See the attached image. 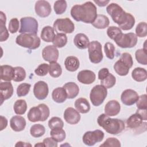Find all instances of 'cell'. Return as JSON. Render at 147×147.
Masks as SVG:
<instances>
[{"mask_svg": "<svg viewBox=\"0 0 147 147\" xmlns=\"http://www.w3.org/2000/svg\"><path fill=\"white\" fill-rule=\"evenodd\" d=\"M107 13L113 21L118 25L119 28L123 30L132 29L135 24V18L130 14L125 11L117 3H111L106 7Z\"/></svg>", "mask_w": 147, "mask_h": 147, "instance_id": "cell-1", "label": "cell"}, {"mask_svg": "<svg viewBox=\"0 0 147 147\" xmlns=\"http://www.w3.org/2000/svg\"><path fill=\"white\" fill-rule=\"evenodd\" d=\"M71 15L76 21L92 24L98 15L96 7L90 1L82 5H75L71 9Z\"/></svg>", "mask_w": 147, "mask_h": 147, "instance_id": "cell-2", "label": "cell"}, {"mask_svg": "<svg viewBox=\"0 0 147 147\" xmlns=\"http://www.w3.org/2000/svg\"><path fill=\"white\" fill-rule=\"evenodd\" d=\"M99 126L102 127L109 134L117 135L121 133L125 129L124 122L118 118H111L105 114H100L97 119Z\"/></svg>", "mask_w": 147, "mask_h": 147, "instance_id": "cell-3", "label": "cell"}, {"mask_svg": "<svg viewBox=\"0 0 147 147\" xmlns=\"http://www.w3.org/2000/svg\"><path fill=\"white\" fill-rule=\"evenodd\" d=\"M16 42L22 47L36 49L40 47L41 40L36 34L21 33L16 37Z\"/></svg>", "mask_w": 147, "mask_h": 147, "instance_id": "cell-4", "label": "cell"}, {"mask_svg": "<svg viewBox=\"0 0 147 147\" xmlns=\"http://www.w3.org/2000/svg\"><path fill=\"white\" fill-rule=\"evenodd\" d=\"M107 95V88L101 84H98L95 86L91 90L90 99L94 106H99L103 102Z\"/></svg>", "mask_w": 147, "mask_h": 147, "instance_id": "cell-5", "label": "cell"}, {"mask_svg": "<svg viewBox=\"0 0 147 147\" xmlns=\"http://www.w3.org/2000/svg\"><path fill=\"white\" fill-rule=\"evenodd\" d=\"M114 41L117 45L122 48H131L136 46L137 43V37L133 33H121Z\"/></svg>", "mask_w": 147, "mask_h": 147, "instance_id": "cell-6", "label": "cell"}, {"mask_svg": "<svg viewBox=\"0 0 147 147\" xmlns=\"http://www.w3.org/2000/svg\"><path fill=\"white\" fill-rule=\"evenodd\" d=\"M38 31L37 21L32 17H25L20 19L19 33L36 34Z\"/></svg>", "mask_w": 147, "mask_h": 147, "instance_id": "cell-7", "label": "cell"}, {"mask_svg": "<svg viewBox=\"0 0 147 147\" xmlns=\"http://www.w3.org/2000/svg\"><path fill=\"white\" fill-rule=\"evenodd\" d=\"M88 52L90 61L94 64L100 63L103 57L101 44L98 41H92L89 43Z\"/></svg>", "mask_w": 147, "mask_h": 147, "instance_id": "cell-8", "label": "cell"}, {"mask_svg": "<svg viewBox=\"0 0 147 147\" xmlns=\"http://www.w3.org/2000/svg\"><path fill=\"white\" fill-rule=\"evenodd\" d=\"M53 28L57 33H72L74 31L75 25L68 18H58L54 22Z\"/></svg>", "mask_w": 147, "mask_h": 147, "instance_id": "cell-9", "label": "cell"}, {"mask_svg": "<svg viewBox=\"0 0 147 147\" xmlns=\"http://www.w3.org/2000/svg\"><path fill=\"white\" fill-rule=\"evenodd\" d=\"M104 133L100 130L86 131L82 138L83 143L87 146H93L96 143L101 142L104 138Z\"/></svg>", "mask_w": 147, "mask_h": 147, "instance_id": "cell-10", "label": "cell"}, {"mask_svg": "<svg viewBox=\"0 0 147 147\" xmlns=\"http://www.w3.org/2000/svg\"><path fill=\"white\" fill-rule=\"evenodd\" d=\"M49 92L48 86L44 81H38L36 83L33 87V94L34 96L38 100L45 99Z\"/></svg>", "mask_w": 147, "mask_h": 147, "instance_id": "cell-11", "label": "cell"}, {"mask_svg": "<svg viewBox=\"0 0 147 147\" xmlns=\"http://www.w3.org/2000/svg\"><path fill=\"white\" fill-rule=\"evenodd\" d=\"M34 10L36 13L39 17L42 18L49 16L52 11L49 3L44 0L37 1L35 3Z\"/></svg>", "mask_w": 147, "mask_h": 147, "instance_id": "cell-12", "label": "cell"}, {"mask_svg": "<svg viewBox=\"0 0 147 147\" xmlns=\"http://www.w3.org/2000/svg\"><path fill=\"white\" fill-rule=\"evenodd\" d=\"M59 51L54 45L46 46L42 51V58L49 63L56 61L59 58Z\"/></svg>", "mask_w": 147, "mask_h": 147, "instance_id": "cell-13", "label": "cell"}, {"mask_svg": "<svg viewBox=\"0 0 147 147\" xmlns=\"http://www.w3.org/2000/svg\"><path fill=\"white\" fill-rule=\"evenodd\" d=\"M139 96L137 92L132 89L124 90L121 96V99L123 104L126 106L134 105L138 99Z\"/></svg>", "mask_w": 147, "mask_h": 147, "instance_id": "cell-14", "label": "cell"}, {"mask_svg": "<svg viewBox=\"0 0 147 147\" xmlns=\"http://www.w3.org/2000/svg\"><path fill=\"white\" fill-rule=\"evenodd\" d=\"M64 118L69 124H77L80 120L79 113L73 107L67 108L64 113Z\"/></svg>", "mask_w": 147, "mask_h": 147, "instance_id": "cell-15", "label": "cell"}, {"mask_svg": "<svg viewBox=\"0 0 147 147\" xmlns=\"http://www.w3.org/2000/svg\"><path fill=\"white\" fill-rule=\"evenodd\" d=\"M145 123V122H143L142 117L137 112L131 115L126 121L127 127L135 130L143 127V125Z\"/></svg>", "mask_w": 147, "mask_h": 147, "instance_id": "cell-16", "label": "cell"}, {"mask_svg": "<svg viewBox=\"0 0 147 147\" xmlns=\"http://www.w3.org/2000/svg\"><path fill=\"white\" fill-rule=\"evenodd\" d=\"M14 89L10 82H1L0 83V95L1 105L3 102L11 98L13 95Z\"/></svg>", "mask_w": 147, "mask_h": 147, "instance_id": "cell-17", "label": "cell"}, {"mask_svg": "<svg viewBox=\"0 0 147 147\" xmlns=\"http://www.w3.org/2000/svg\"><path fill=\"white\" fill-rule=\"evenodd\" d=\"M95 74L91 70H82L77 75L78 80L84 84H90L95 80Z\"/></svg>", "mask_w": 147, "mask_h": 147, "instance_id": "cell-18", "label": "cell"}, {"mask_svg": "<svg viewBox=\"0 0 147 147\" xmlns=\"http://www.w3.org/2000/svg\"><path fill=\"white\" fill-rule=\"evenodd\" d=\"M120 110V104L116 100L109 101L105 106V114L108 116H115L119 113Z\"/></svg>", "mask_w": 147, "mask_h": 147, "instance_id": "cell-19", "label": "cell"}, {"mask_svg": "<svg viewBox=\"0 0 147 147\" xmlns=\"http://www.w3.org/2000/svg\"><path fill=\"white\" fill-rule=\"evenodd\" d=\"M10 125L14 131H21L24 130L26 126V121L22 116L15 115L10 119Z\"/></svg>", "mask_w": 147, "mask_h": 147, "instance_id": "cell-20", "label": "cell"}, {"mask_svg": "<svg viewBox=\"0 0 147 147\" xmlns=\"http://www.w3.org/2000/svg\"><path fill=\"white\" fill-rule=\"evenodd\" d=\"M74 42L75 45L80 49H84L88 48L90 43L89 38L84 33H78L75 35Z\"/></svg>", "mask_w": 147, "mask_h": 147, "instance_id": "cell-21", "label": "cell"}, {"mask_svg": "<svg viewBox=\"0 0 147 147\" xmlns=\"http://www.w3.org/2000/svg\"><path fill=\"white\" fill-rule=\"evenodd\" d=\"M14 67L9 65H2L1 66V79L2 80L10 82L14 78Z\"/></svg>", "mask_w": 147, "mask_h": 147, "instance_id": "cell-22", "label": "cell"}, {"mask_svg": "<svg viewBox=\"0 0 147 147\" xmlns=\"http://www.w3.org/2000/svg\"><path fill=\"white\" fill-rule=\"evenodd\" d=\"M67 93V98L73 99L75 98L79 92V86L74 82H68L63 85V87Z\"/></svg>", "mask_w": 147, "mask_h": 147, "instance_id": "cell-23", "label": "cell"}, {"mask_svg": "<svg viewBox=\"0 0 147 147\" xmlns=\"http://www.w3.org/2000/svg\"><path fill=\"white\" fill-rule=\"evenodd\" d=\"M75 107L79 113L82 114L87 113L90 110V105L88 101L84 98L77 99L75 102Z\"/></svg>", "mask_w": 147, "mask_h": 147, "instance_id": "cell-24", "label": "cell"}, {"mask_svg": "<svg viewBox=\"0 0 147 147\" xmlns=\"http://www.w3.org/2000/svg\"><path fill=\"white\" fill-rule=\"evenodd\" d=\"M64 65L66 69L70 72L76 71L80 66V62L79 59L74 56H68L65 61Z\"/></svg>", "mask_w": 147, "mask_h": 147, "instance_id": "cell-25", "label": "cell"}, {"mask_svg": "<svg viewBox=\"0 0 147 147\" xmlns=\"http://www.w3.org/2000/svg\"><path fill=\"white\" fill-rule=\"evenodd\" d=\"M53 100L58 103H61L67 99V93L63 87H57L54 89L52 93Z\"/></svg>", "mask_w": 147, "mask_h": 147, "instance_id": "cell-26", "label": "cell"}, {"mask_svg": "<svg viewBox=\"0 0 147 147\" xmlns=\"http://www.w3.org/2000/svg\"><path fill=\"white\" fill-rule=\"evenodd\" d=\"M110 21L108 17L103 14H98L94 21L91 24L95 28L103 29L108 27Z\"/></svg>", "mask_w": 147, "mask_h": 147, "instance_id": "cell-27", "label": "cell"}, {"mask_svg": "<svg viewBox=\"0 0 147 147\" xmlns=\"http://www.w3.org/2000/svg\"><path fill=\"white\" fill-rule=\"evenodd\" d=\"M40 36L43 41L47 42H50L53 41L56 35L53 28L51 26H46L42 28Z\"/></svg>", "mask_w": 147, "mask_h": 147, "instance_id": "cell-28", "label": "cell"}, {"mask_svg": "<svg viewBox=\"0 0 147 147\" xmlns=\"http://www.w3.org/2000/svg\"><path fill=\"white\" fill-rule=\"evenodd\" d=\"M0 18H1L0 41L1 42H3L8 39L9 37V33L6 27V15L2 11H0Z\"/></svg>", "mask_w": 147, "mask_h": 147, "instance_id": "cell-29", "label": "cell"}, {"mask_svg": "<svg viewBox=\"0 0 147 147\" xmlns=\"http://www.w3.org/2000/svg\"><path fill=\"white\" fill-rule=\"evenodd\" d=\"M27 117L28 120L32 122L41 121L42 113L38 106H37L30 108L28 113Z\"/></svg>", "mask_w": 147, "mask_h": 147, "instance_id": "cell-30", "label": "cell"}, {"mask_svg": "<svg viewBox=\"0 0 147 147\" xmlns=\"http://www.w3.org/2000/svg\"><path fill=\"white\" fill-rule=\"evenodd\" d=\"M131 77L137 82H144L147 78V71L143 68H135L131 72Z\"/></svg>", "mask_w": 147, "mask_h": 147, "instance_id": "cell-31", "label": "cell"}, {"mask_svg": "<svg viewBox=\"0 0 147 147\" xmlns=\"http://www.w3.org/2000/svg\"><path fill=\"white\" fill-rule=\"evenodd\" d=\"M114 69L119 76H126L129 71V67L122 62L120 59L117 61L114 64Z\"/></svg>", "mask_w": 147, "mask_h": 147, "instance_id": "cell-32", "label": "cell"}, {"mask_svg": "<svg viewBox=\"0 0 147 147\" xmlns=\"http://www.w3.org/2000/svg\"><path fill=\"white\" fill-rule=\"evenodd\" d=\"M51 137L56 142H62L65 138L66 134L63 128H56L51 129L50 131Z\"/></svg>", "mask_w": 147, "mask_h": 147, "instance_id": "cell-33", "label": "cell"}, {"mask_svg": "<svg viewBox=\"0 0 147 147\" xmlns=\"http://www.w3.org/2000/svg\"><path fill=\"white\" fill-rule=\"evenodd\" d=\"M49 74L53 78L59 77L62 74L61 65L56 61L51 62L49 65Z\"/></svg>", "mask_w": 147, "mask_h": 147, "instance_id": "cell-34", "label": "cell"}, {"mask_svg": "<svg viewBox=\"0 0 147 147\" xmlns=\"http://www.w3.org/2000/svg\"><path fill=\"white\" fill-rule=\"evenodd\" d=\"M53 45L56 48H62L67 43V37L64 33H57L52 41Z\"/></svg>", "mask_w": 147, "mask_h": 147, "instance_id": "cell-35", "label": "cell"}, {"mask_svg": "<svg viewBox=\"0 0 147 147\" xmlns=\"http://www.w3.org/2000/svg\"><path fill=\"white\" fill-rule=\"evenodd\" d=\"M14 111L17 115H22L25 114L27 110V104L25 100L19 99L15 102L13 106Z\"/></svg>", "mask_w": 147, "mask_h": 147, "instance_id": "cell-36", "label": "cell"}, {"mask_svg": "<svg viewBox=\"0 0 147 147\" xmlns=\"http://www.w3.org/2000/svg\"><path fill=\"white\" fill-rule=\"evenodd\" d=\"M45 133V127L41 124H34L30 129V135L33 137H40L42 136Z\"/></svg>", "mask_w": 147, "mask_h": 147, "instance_id": "cell-37", "label": "cell"}, {"mask_svg": "<svg viewBox=\"0 0 147 147\" xmlns=\"http://www.w3.org/2000/svg\"><path fill=\"white\" fill-rule=\"evenodd\" d=\"M135 57L138 63L144 65L147 64V53L146 50L143 48L137 49L135 53Z\"/></svg>", "mask_w": 147, "mask_h": 147, "instance_id": "cell-38", "label": "cell"}, {"mask_svg": "<svg viewBox=\"0 0 147 147\" xmlns=\"http://www.w3.org/2000/svg\"><path fill=\"white\" fill-rule=\"evenodd\" d=\"M67 2L64 0L56 1L53 5L54 11L56 14H61L64 13L67 9Z\"/></svg>", "mask_w": 147, "mask_h": 147, "instance_id": "cell-39", "label": "cell"}, {"mask_svg": "<svg viewBox=\"0 0 147 147\" xmlns=\"http://www.w3.org/2000/svg\"><path fill=\"white\" fill-rule=\"evenodd\" d=\"M14 69V76L13 80L18 82L23 81L26 78V72L24 68L21 67H15Z\"/></svg>", "mask_w": 147, "mask_h": 147, "instance_id": "cell-40", "label": "cell"}, {"mask_svg": "<svg viewBox=\"0 0 147 147\" xmlns=\"http://www.w3.org/2000/svg\"><path fill=\"white\" fill-rule=\"evenodd\" d=\"M115 83L116 78L111 73H109L107 76L100 80L101 85L103 86L106 88H110L113 87L115 84Z\"/></svg>", "mask_w": 147, "mask_h": 147, "instance_id": "cell-41", "label": "cell"}, {"mask_svg": "<svg viewBox=\"0 0 147 147\" xmlns=\"http://www.w3.org/2000/svg\"><path fill=\"white\" fill-rule=\"evenodd\" d=\"M136 35L137 37H144L147 35V24L145 22H140L136 28Z\"/></svg>", "mask_w": 147, "mask_h": 147, "instance_id": "cell-42", "label": "cell"}, {"mask_svg": "<svg viewBox=\"0 0 147 147\" xmlns=\"http://www.w3.org/2000/svg\"><path fill=\"white\" fill-rule=\"evenodd\" d=\"M48 126L51 129L56 128H63L64 126V122L59 117H53L49 120Z\"/></svg>", "mask_w": 147, "mask_h": 147, "instance_id": "cell-43", "label": "cell"}, {"mask_svg": "<svg viewBox=\"0 0 147 147\" xmlns=\"http://www.w3.org/2000/svg\"><path fill=\"white\" fill-rule=\"evenodd\" d=\"M31 85L29 83H21L20 84L17 88V95L19 97L26 96L29 92Z\"/></svg>", "mask_w": 147, "mask_h": 147, "instance_id": "cell-44", "label": "cell"}, {"mask_svg": "<svg viewBox=\"0 0 147 147\" xmlns=\"http://www.w3.org/2000/svg\"><path fill=\"white\" fill-rule=\"evenodd\" d=\"M115 47L114 45L111 43L107 42H106L104 45V51L106 54V57L112 60L114 57V52H115Z\"/></svg>", "mask_w": 147, "mask_h": 147, "instance_id": "cell-45", "label": "cell"}, {"mask_svg": "<svg viewBox=\"0 0 147 147\" xmlns=\"http://www.w3.org/2000/svg\"><path fill=\"white\" fill-rule=\"evenodd\" d=\"M122 33L121 29L119 27L115 26H109L107 30V36L113 40Z\"/></svg>", "mask_w": 147, "mask_h": 147, "instance_id": "cell-46", "label": "cell"}, {"mask_svg": "<svg viewBox=\"0 0 147 147\" xmlns=\"http://www.w3.org/2000/svg\"><path fill=\"white\" fill-rule=\"evenodd\" d=\"M49 72V65L46 63L40 64L34 70L35 74L40 76H44L47 75Z\"/></svg>", "mask_w": 147, "mask_h": 147, "instance_id": "cell-47", "label": "cell"}, {"mask_svg": "<svg viewBox=\"0 0 147 147\" xmlns=\"http://www.w3.org/2000/svg\"><path fill=\"white\" fill-rule=\"evenodd\" d=\"M100 147L105 146V147H110V146H115V147H120L121 143L120 141L114 137H110L106 139V140L100 146Z\"/></svg>", "mask_w": 147, "mask_h": 147, "instance_id": "cell-48", "label": "cell"}, {"mask_svg": "<svg viewBox=\"0 0 147 147\" xmlns=\"http://www.w3.org/2000/svg\"><path fill=\"white\" fill-rule=\"evenodd\" d=\"M146 95L143 94L139 96L138 99L136 102L137 107L138 110H146L147 108V99Z\"/></svg>", "mask_w": 147, "mask_h": 147, "instance_id": "cell-49", "label": "cell"}, {"mask_svg": "<svg viewBox=\"0 0 147 147\" xmlns=\"http://www.w3.org/2000/svg\"><path fill=\"white\" fill-rule=\"evenodd\" d=\"M19 21L17 18H11L9 23V30L11 33H15L18 30Z\"/></svg>", "mask_w": 147, "mask_h": 147, "instance_id": "cell-50", "label": "cell"}, {"mask_svg": "<svg viewBox=\"0 0 147 147\" xmlns=\"http://www.w3.org/2000/svg\"><path fill=\"white\" fill-rule=\"evenodd\" d=\"M122 62H123L126 65H127L129 68H130L133 64V60L131 55L129 53L125 52L121 54V57L119 59Z\"/></svg>", "mask_w": 147, "mask_h": 147, "instance_id": "cell-51", "label": "cell"}, {"mask_svg": "<svg viewBox=\"0 0 147 147\" xmlns=\"http://www.w3.org/2000/svg\"><path fill=\"white\" fill-rule=\"evenodd\" d=\"M38 106L40 109V110L41 111V113H42L41 122L45 121V120H47L48 119V118L49 116V114H50L49 109L48 107V106L44 103L39 104L38 105Z\"/></svg>", "mask_w": 147, "mask_h": 147, "instance_id": "cell-52", "label": "cell"}, {"mask_svg": "<svg viewBox=\"0 0 147 147\" xmlns=\"http://www.w3.org/2000/svg\"><path fill=\"white\" fill-rule=\"evenodd\" d=\"M43 144L45 146H52L56 147L57 146V142L55 141L52 137H47L43 140Z\"/></svg>", "mask_w": 147, "mask_h": 147, "instance_id": "cell-53", "label": "cell"}, {"mask_svg": "<svg viewBox=\"0 0 147 147\" xmlns=\"http://www.w3.org/2000/svg\"><path fill=\"white\" fill-rule=\"evenodd\" d=\"M109 69L107 68H103L98 72V79L101 80L105 78L109 74Z\"/></svg>", "mask_w": 147, "mask_h": 147, "instance_id": "cell-54", "label": "cell"}, {"mask_svg": "<svg viewBox=\"0 0 147 147\" xmlns=\"http://www.w3.org/2000/svg\"><path fill=\"white\" fill-rule=\"evenodd\" d=\"M7 125V119L5 117L1 115V130H2L4 129H5Z\"/></svg>", "mask_w": 147, "mask_h": 147, "instance_id": "cell-55", "label": "cell"}, {"mask_svg": "<svg viewBox=\"0 0 147 147\" xmlns=\"http://www.w3.org/2000/svg\"><path fill=\"white\" fill-rule=\"evenodd\" d=\"M94 2L96 3L100 7H103L107 5L109 3V1H98V0H94Z\"/></svg>", "mask_w": 147, "mask_h": 147, "instance_id": "cell-56", "label": "cell"}, {"mask_svg": "<svg viewBox=\"0 0 147 147\" xmlns=\"http://www.w3.org/2000/svg\"><path fill=\"white\" fill-rule=\"evenodd\" d=\"M16 146H32V145L29 143L22 142V141H19L17 142V143L15 145Z\"/></svg>", "mask_w": 147, "mask_h": 147, "instance_id": "cell-57", "label": "cell"}, {"mask_svg": "<svg viewBox=\"0 0 147 147\" xmlns=\"http://www.w3.org/2000/svg\"><path fill=\"white\" fill-rule=\"evenodd\" d=\"M34 146H44V144H43V142H42V143L40 142V143H38V144H36L34 145Z\"/></svg>", "mask_w": 147, "mask_h": 147, "instance_id": "cell-58", "label": "cell"}]
</instances>
